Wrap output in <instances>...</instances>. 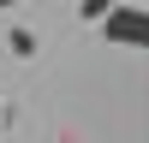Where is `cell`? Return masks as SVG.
<instances>
[{"label":"cell","instance_id":"6da1fadb","mask_svg":"<svg viewBox=\"0 0 149 143\" xmlns=\"http://www.w3.org/2000/svg\"><path fill=\"white\" fill-rule=\"evenodd\" d=\"M102 36L113 48H149V6H143V0H137V6L119 0V6L102 18Z\"/></svg>","mask_w":149,"mask_h":143},{"label":"cell","instance_id":"7a4b0ae2","mask_svg":"<svg viewBox=\"0 0 149 143\" xmlns=\"http://www.w3.org/2000/svg\"><path fill=\"white\" fill-rule=\"evenodd\" d=\"M6 48H12L18 60H30V54H36V36H30V30L18 24V30H6Z\"/></svg>","mask_w":149,"mask_h":143},{"label":"cell","instance_id":"3957f363","mask_svg":"<svg viewBox=\"0 0 149 143\" xmlns=\"http://www.w3.org/2000/svg\"><path fill=\"white\" fill-rule=\"evenodd\" d=\"M113 6H119V0H78V12H84V18H95V24H102Z\"/></svg>","mask_w":149,"mask_h":143},{"label":"cell","instance_id":"277c9868","mask_svg":"<svg viewBox=\"0 0 149 143\" xmlns=\"http://www.w3.org/2000/svg\"><path fill=\"white\" fill-rule=\"evenodd\" d=\"M0 6H18V0H0Z\"/></svg>","mask_w":149,"mask_h":143}]
</instances>
